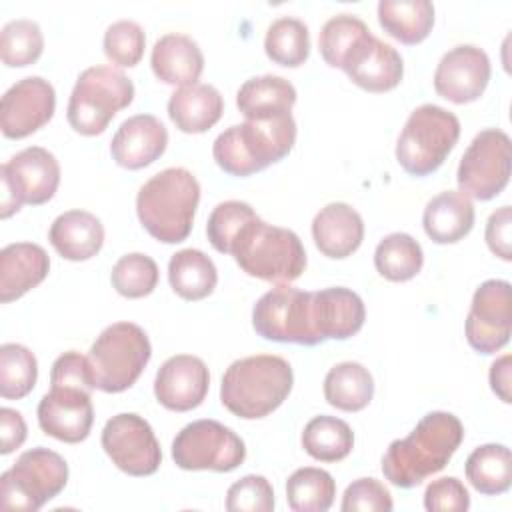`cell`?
Segmentation results:
<instances>
[{
  "instance_id": "6da1fadb",
  "label": "cell",
  "mask_w": 512,
  "mask_h": 512,
  "mask_svg": "<svg viewBox=\"0 0 512 512\" xmlns=\"http://www.w3.org/2000/svg\"><path fill=\"white\" fill-rule=\"evenodd\" d=\"M464 440V426L452 412H428L414 430L390 442L382 456L384 478L398 488H414L440 472Z\"/></svg>"
},
{
  "instance_id": "7a4b0ae2",
  "label": "cell",
  "mask_w": 512,
  "mask_h": 512,
  "mask_svg": "<svg viewBox=\"0 0 512 512\" xmlns=\"http://www.w3.org/2000/svg\"><path fill=\"white\" fill-rule=\"evenodd\" d=\"M292 384L294 372L286 358L274 354L246 356L226 368L220 402L238 418L258 420L282 406Z\"/></svg>"
},
{
  "instance_id": "3957f363",
  "label": "cell",
  "mask_w": 512,
  "mask_h": 512,
  "mask_svg": "<svg viewBox=\"0 0 512 512\" xmlns=\"http://www.w3.org/2000/svg\"><path fill=\"white\" fill-rule=\"evenodd\" d=\"M200 202L196 176L172 166L146 180L136 194V214L144 230L164 244H178L188 238Z\"/></svg>"
},
{
  "instance_id": "277c9868",
  "label": "cell",
  "mask_w": 512,
  "mask_h": 512,
  "mask_svg": "<svg viewBox=\"0 0 512 512\" xmlns=\"http://www.w3.org/2000/svg\"><path fill=\"white\" fill-rule=\"evenodd\" d=\"M228 254L248 276L274 284H290L306 268V250L298 234L268 224L258 214L236 232Z\"/></svg>"
},
{
  "instance_id": "5b68a950",
  "label": "cell",
  "mask_w": 512,
  "mask_h": 512,
  "mask_svg": "<svg viewBox=\"0 0 512 512\" xmlns=\"http://www.w3.org/2000/svg\"><path fill=\"white\" fill-rule=\"evenodd\" d=\"M296 142L292 114L272 120H246L220 132L212 156L220 170L230 176H250L290 154Z\"/></svg>"
},
{
  "instance_id": "8992f818",
  "label": "cell",
  "mask_w": 512,
  "mask_h": 512,
  "mask_svg": "<svg viewBox=\"0 0 512 512\" xmlns=\"http://www.w3.org/2000/svg\"><path fill=\"white\" fill-rule=\"evenodd\" d=\"M134 100L132 80L112 66H90L72 88L66 118L82 136L102 134L112 118Z\"/></svg>"
},
{
  "instance_id": "52a82bcc",
  "label": "cell",
  "mask_w": 512,
  "mask_h": 512,
  "mask_svg": "<svg viewBox=\"0 0 512 512\" xmlns=\"http://www.w3.org/2000/svg\"><path fill=\"white\" fill-rule=\"evenodd\" d=\"M460 138V120L454 112L422 104L414 108L398 136L396 160L412 176L436 172Z\"/></svg>"
},
{
  "instance_id": "ba28073f",
  "label": "cell",
  "mask_w": 512,
  "mask_h": 512,
  "mask_svg": "<svg viewBox=\"0 0 512 512\" xmlns=\"http://www.w3.org/2000/svg\"><path fill=\"white\" fill-rule=\"evenodd\" d=\"M148 334L134 322L106 326L88 352L96 388L108 394L128 390L150 362Z\"/></svg>"
},
{
  "instance_id": "9c48e42d",
  "label": "cell",
  "mask_w": 512,
  "mask_h": 512,
  "mask_svg": "<svg viewBox=\"0 0 512 512\" xmlns=\"http://www.w3.org/2000/svg\"><path fill=\"white\" fill-rule=\"evenodd\" d=\"M68 482L66 460L44 446L18 456L12 468L0 476V506L4 510L36 512L56 498Z\"/></svg>"
},
{
  "instance_id": "30bf717a",
  "label": "cell",
  "mask_w": 512,
  "mask_h": 512,
  "mask_svg": "<svg viewBox=\"0 0 512 512\" xmlns=\"http://www.w3.org/2000/svg\"><path fill=\"white\" fill-rule=\"evenodd\" d=\"M2 200L0 216L10 218L24 204L48 202L60 184V164L42 146H28L0 166Z\"/></svg>"
},
{
  "instance_id": "8fae6325",
  "label": "cell",
  "mask_w": 512,
  "mask_h": 512,
  "mask_svg": "<svg viewBox=\"0 0 512 512\" xmlns=\"http://www.w3.org/2000/svg\"><path fill=\"white\" fill-rule=\"evenodd\" d=\"M246 458L244 440L216 420H194L172 440V460L182 470H236Z\"/></svg>"
},
{
  "instance_id": "7c38bea8",
  "label": "cell",
  "mask_w": 512,
  "mask_h": 512,
  "mask_svg": "<svg viewBox=\"0 0 512 512\" xmlns=\"http://www.w3.org/2000/svg\"><path fill=\"white\" fill-rule=\"evenodd\" d=\"M512 166L510 138L500 128L480 130L460 158L456 182L458 192L474 200H492L508 180Z\"/></svg>"
},
{
  "instance_id": "4fadbf2b",
  "label": "cell",
  "mask_w": 512,
  "mask_h": 512,
  "mask_svg": "<svg viewBox=\"0 0 512 512\" xmlns=\"http://www.w3.org/2000/svg\"><path fill=\"white\" fill-rule=\"evenodd\" d=\"M252 328L264 340L316 346L310 330V292L290 284L268 290L252 308Z\"/></svg>"
},
{
  "instance_id": "5bb4252c",
  "label": "cell",
  "mask_w": 512,
  "mask_h": 512,
  "mask_svg": "<svg viewBox=\"0 0 512 512\" xmlns=\"http://www.w3.org/2000/svg\"><path fill=\"white\" fill-rule=\"evenodd\" d=\"M112 464L130 476H150L162 464V450L148 420L134 412L112 416L100 436Z\"/></svg>"
},
{
  "instance_id": "9a60e30c",
  "label": "cell",
  "mask_w": 512,
  "mask_h": 512,
  "mask_svg": "<svg viewBox=\"0 0 512 512\" xmlns=\"http://www.w3.org/2000/svg\"><path fill=\"white\" fill-rule=\"evenodd\" d=\"M468 344L480 354H496L512 334V288L508 280L482 282L464 324Z\"/></svg>"
},
{
  "instance_id": "2e32d148",
  "label": "cell",
  "mask_w": 512,
  "mask_h": 512,
  "mask_svg": "<svg viewBox=\"0 0 512 512\" xmlns=\"http://www.w3.org/2000/svg\"><path fill=\"white\" fill-rule=\"evenodd\" d=\"M56 110L54 86L42 76H26L12 84L0 102V128L6 138L20 140L46 126Z\"/></svg>"
},
{
  "instance_id": "e0dca14e",
  "label": "cell",
  "mask_w": 512,
  "mask_h": 512,
  "mask_svg": "<svg viewBox=\"0 0 512 512\" xmlns=\"http://www.w3.org/2000/svg\"><path fill=\"white\" fill-rule=\"evenodd\" d=\"M490 58L474 44L448 50L434 70V90L448 102L468 104L478 100L490 82Z\"/></svg>"
},
{
  "instance_id": "ac0fdd59",
  "label": "cell",
  "mask_w": 512,
  "mask_h": 512,
  "mask_svg": "<svg viewBox=\"0 0 512 512\" xmlns=\"http://www.w3.org/2000/svg\"><path fill=\"white\" fill-rule=\"evenodd\" d=\"M36 414L42 432L66 444L86 440L94 422L90 392L74 386H50Z\"/></svg>"
},
{
  "instance_id": "d6986e66",
  "label": "cell",
  "mask_w": 512,
  "mask_h": 512,
  "mask_svg": "<svg viewBox=\"0 0 512 512\" xmlns=\"http://www.w3.org/2000/svg\"><path fill=\"white\" fill-rule=\"evenodd\" d=\"M366 320L362 298L344 286L310 292V330L316 344L346 340L360 332Z\"/></svg>"
},
{
  "instance_id": "ffe728a7",
  "label": "cell",
  "mask_w": 512,
  "mask_h": 512,
  "mask_svg": "<svg viewBox=\"0 0 512 512\" xmlns=\"http://www.w3.org/2000/svg\"><path fill=\"white\" fill-rule=\"evenodd\" d=\"M210 388V372L202 358L192 354L170 356L156 372L154 396L172 412L198 408Z\"/></svg>"
},
{
  "instance_id": "44dd1931",
  "label": "cell",
  "mask_w": 512,
  "mask_h": 512,
  "mask_svg": "<svg viewBox=\"0 0 512 512\" xmlns=\"http://www.w3.org/2000/svg\"><path fill=\"white\" fill-rule=\"evenodd\" d=\"M342 70L362 90L388 92L400 84L404 76V62L392 44L370 32L348 54Z\"/></svg>"
},
{
  "instance_id": "7402d4cb",
  "label": "cell",
  "mask_w": 512,
  "mask_h": 512,
  "mask_svg": "<svg viewBox=\"0 0 512 512\" xmlns=\"http://www.w3.org/2000/svg\"><path fill=\"white\" fill-rule=\"evenodd\" d=\"M168 146L166 126L152 114H136L120 124L110 142L114 162L128 170H140L156 162Z\"/></svg>"
},
{
  "instance_id": "603a6c76",
  "label": "cell",
  "mask_w": 512,
  "mask_h": 512,
  "mask_svg": "<svg viewBox=\"0 0 512 512\" xmlns=\"http://www.w3.org/2000/svg\"><path fill=\"white\" fill-rule=\"evenodd\" d=\"M312 238L326 258H348L364 240V220L350 204L330 202L314 216Z\"/></svg>"
},
{
  "instance_id": "cb8c5ba5",
  "label": "cell",
  "mask_w": 512,
  "mask_h": 512,
  "mask_svg": "<svg viewBox=\"0 0 512 512\" xmlns=\"http://www.w3.org/2000/svg\"><path fill=\"white\" fill-rule=\"evenodd\" d=\"M50 272V256L34 242H14L0 250V302L18 300Z\"/></svg>"
},
{
  "instance_id": "d4e9b609",
  "label": "cell",
  "mask_w": 512,
  "mask_h": 512,
  "mask_svg": "<svg viewBox=\"0 0 512 512\" xmlns=\"http://www.w3.org/2000/svg\"><path fill=\"white\" fill-rule=\"evenodd\" d=\"M150 66L160 82L184 88L198 84L204 70V54L190 36L170 32L154 42Z\"/></svg>"
},
{
  "instance_id": "484cf974",
  "label": "cell",
  "mask_w": 512,
  "mask_h": 512,
  "mask_svg": "<svg viewBox=\"0 0 512 512\" xmlns=\"http://www.w3.org/2000/svg\"><path fill=\"white\" fill-rule=\"evenodd\" d=\"M52 248L66 260L84 262L96 256L104 244V226L86 210H68L56 216L48 230Z\"/></svg>"
},
{
  "instance_id": "4316f807",
  "label": "cell",
  "mask_w": 512,
  "mask_h": 512,
  "mask_svg": "<svg viewBox=\"0 0 512 512\" xmlns=\"http://www.w3.org/2000/svg\"><path fill=\"white\" fill-rule=\"evenodd\" d=\"M474 218V204L468 196L456 190H444L428 200L422 214V226L432 242L454 244L470 234Z\"/></svg>"
},
{
  "instance_id": "83f0119b",
  "label": "cell",
  "mask_w": 512,
  "mask_h": 512,
  "mask_svg": "<svg viewBox=\"0 0 512 512\" xmlns=\"http://www.w3.org/2000/svg\"><path fill=\"white\" fill-rule=\"evenodd\" d=\"M224 112V98L212 84H192L170 94L168 116L180 132L202 134L210 130Z\"/></svg>"
},
{
  "instance_id": "f1b7e54d",
  "label": "cell",
  "mask_w": 512,
  "mask_h": 512,
  "mask_svg": "<svg viewBox=\"0 0 512 512\" xmlns=\"http://www.w3.org/2000/svg\"><path fill=\"white\" fill-rule=\"evenodd\" d=\"M294 104V84L276 74L248 78L236 92V106L246 120H272L292 114Z\"/></svg>"
},
{
  "instance_id": "f546056e",
  "label": "cell",
  "mask_w": 512,
  "mask_h": 512,
  "mask_svg": "<svg viewBox=\"0 0 512 512\" xmlns=\"http://www.w3.org/2000/svg\"><path fill=\"white\" fill-rule=\"evenodd\" d=\"M378 22L384 32L402 44H420L434 26L430 0H380Z\"/></svg>"
},
{
  "instance_id": "4dcf8cb0",
  "label": "cell",
  "mask_w": 512,
  "mask_h": 512,
  "mask_svg": "<svg viewBox=\"0 0 512 512\" xmlns=\"http://www.w3.org/2000/svg\"><path fill=\"white\" fill-rule=\"evenodd\" d=\"M168 282L184 300H202L218 284V270L210 256L196 248H184L172 254L168 262Z\"/></svg>"
},
{
  "instance_id": "1f68e13d",
  "label": "cell",
  "mask_w": 512,
  "mask_h": 512,
  "mask_svg": "<svg viewBox=\"0 0 512 512\" xmlns=\"http://www.w3.org/2000/svg\"><path fill=\"white\" fill-rule=\"evenodd\" d=\"M324 398L342 412H360L374 398V378L360 362H340L324 378Z\"/></svg>"
},
{
  "instance_id": "d6a6232c",
  "label": "cell",
  "mask_w": 512,
  "mask_h": 512,
  "mask_svg": "<svg viewBox=\"0 0 512 512\" xmlns=\"http://www.w3.org/2000/svg\"><path fill=\"white\" fill-rule=\"evenodd\" d=\"M474 490L484 496L504 494L512 484V454L504 444H482L470 452L464 466Z\"/></svg>"
},
{
  "instance_id": "836d02e7",
  "label": "cell",
  "mask_w": 512,
  "mask_h": 512,
  "mask_svg": "<svg viewBox=\"0 0 512 512\" xmlns=\"http://www.w3.org/2000/svg\"><path fill=\"white\" fill-rule=\"evenodd\" d=\"M302 448L314 460L340 462L354 448V432L344 420L320 414L304 426Z\"/></svg>"
},
{
  "instance_id": "e575fe53",
  "label": "cell",
  "mask_w": 512,
  "mask_h": 512,
  "mask_svg": "<svg viewBox=\"0 0 512 512\" xmlns=\"http://www.w3.org/2000/svg\"><path fill=\"white\" fill-rule=\"evenodd\" d=\"M422 264V246L406 232L384 236L374 250V266L378 274L390 282L412 280L422 270Z\"/></svg>"
},
{
  "instance_id": "d590c367",
  "label": "cell",
  "mask_w": 512,
  "mask_h": 512,
  "mask_svg": "<svg viewBox=\"0 0 512 512\" xmlns=\"http://www.w3.org/2000/svg\"><path fill=\"white\" fill-rule=\"evenodd\" d=\"M334 496L336 482L322 468L304 466L286 480V500L294 512H326L334 504Z\"/></svg>"
},
{
  "instance_id": "8d00e7d4",
  "label": "cell",
  "mask_w": 512,
  "mask_h": 512,
  "mask_svg": "<svg viewBox=\"0 0 512 512\" xmlns=\"http://www.w3.org/2000/svg\"><path fill=\"white\" fill-rule=\"evenodd\" d=\"M264 50L266 56L278 66H302L310 56L308 26L292 16L276 18L266 30Z\"/></svg>"
},
{
  "instance_id": "74e56055",
  "label": "cell",
  "mask_w": 512,
  "mask_h": 512,
  "mask_svg": "<svg viewBox=\"0 0 512 512\" xmlns=\"http://www.w3.org/2000/svg\"><path fill=\"white\" fill-rule=\"evenodd\" d=\"M38 378L36 356L22 344L0 346V396L20 400L32 392Z\"/></svg>"
},
{
  "instance_id": "f35d334b",
  "label": "cell",
  "mask_w": 512,
  "mask_h": 512,
  "mask_svg": "<svg viewBox=\"0 0 512 512\" xmlns=\"http://www.w3.org/2000/svg\"><path fill=\"white\" fill-rule=\"evenodd\" d=\"M370 34L366 22L354 14H336L320 30L318 48L324 62L332 68H342L354 46Z\"/></svg>"
},
{
  "instance_id": "ab89813d",
  "label": "cell",
  "mask_w": 512,
  "mask_h": 512,
  "mask_svg": "<svg viewBox=\"0 0 512 512\" xmlns=\"http://www.w3.org/2000/svg\"><path fill=\"white\" fill-rule=\"evenodd\" d=\"M44 50V36L38 22L28 18L10 20L0 32V58L8 68L34 64Z\"/></svg>"
},
{
  "instance_id": "60d3db41",
  "label": "cell",
  "mask_w": 512,
  "mask_h": 512,
  "mask_svg": "<svg viewBox=\"0 0 512 512\" xmlns=\"http://www.w3.org/2000/svg\"><path fill=\"white\" fill-rule=\"evenodd\" d=\"M160 272L158 264L142 252L124 254L110 272L114 290L124 298H144L154 292Z\"/></svg>"
},
{
  "instance_id": "b9f144b4",
  "label": "cell",
  "mask_w": 512,
  "mask_h": 512,
  "mask_svg": "<svg viewBox=\"0 0 512 512\" xmlns=\"http://www.w3.org/2000/svg\"><path fill=\"white\" fill-rule=\"evenodd\" d=\"M102 48H104L106 58L112 64L122 66V68H132L144 56L146 34L138 22L118 20L106 28Z\"/></svg>"
},
{
  "instance_id": "7bdbcfd3",
  "label": "cell",
  "mask_w": 512,
  "mask_h": 512,
  "mask_svg": "<svg viewBox=\"0 0 512 512\" xmlns=\"http://www.w3.org/2000/svg\"><path fill=\"white\" fill-rule=\"evenodd\" d=\"M256 216L254 208L248 202L242 200H226L214 206V210L208 216L206 224V236L214 250L228 254L230 242L236 236V232L242 228L246 220Z\"/></svg>"
},
{
  "instance_id": "ee69618b",
  "label": "cell",
  "mask_w": 512,
  "mask_h": 512,
  "mask_svg": "<svg viewBox=\"0 0 512 512\" xmlns=\"http://www.w3.org/2000/svg\"><path fill=\"white\" fill-rule=\"evenodd\" d=\"M226 510L230 512H270L274 510V488L260 474H246L226 492Z\"/></svg>"
},
{
  "instance_id": "f6af8a7d",
  "label": "cell",
  "mask_w": 512,
  "mask_h": 512,
  "mask_svg": "<svg viewBox=\"0 0 512 512\" xmlns=\"http://www.w3.org/2000/svg\"><path fill=\"white\" fill-rule=\"evenodd\" d=\"M394 508L390 490L376 478H358L346 486L342 512H390Z\"/></svg>"
},
{
  "instance_id": "bcb514c9",
  "label": "cell",
  "mask_w": 512,
  "mask_h": 512,
  "mask_svg": "<svg viewBox=\"0 0 512 512\" xmlns=\"http://www.w3.org/2000/svg\"><path fill=\"white\" fill-rule=\"evenodd\" d=\"M50 386H74L92 392L96 382L88 356H82L76 350L60 354L50 370Z\"/></svg>"
},
{
  "instance_id": "7dc6e473",
  "label": "cell",
  "mask_w": 512,
  "mask_h": 512,
  "mask_svg": "<svg viewBox=\"0 0 512 512\" xmlns=\"http://www.w3.org/2000/svg\"><path fill=\"white\" fill-rule=\"evenodd\" d=\"M424 508L430 512H466L470 508V494L462 480L456 476H444L432 480L424 490Z\"/></svg>"
},
{
  "instance_id": "c3c4849f",
  "label": "cell",
  "mask_w": 512,
  "mask_h": 512,
  "mask_svg": "<svg viewBox=\"0 0 512 512\" xmlns=\"http://www.w3.org/2000/svg\"><path fill=\"white\" fill-rule=\"evenodd\" d=\"M512 210L510 206H500L494 210L486 222V244L490 252L502 260H512Z\"/></svg>"
},
{
  "instance_id": "681fc988",
  "label": "cell",
  "mask_w": 512,
  "mask_h": 512,
  "mask_svg": "<svg viewBox=\"0 0 512 512\" xmlns=\"http://www.w3.org/2000/svg\"><path fill=\"white\" fill-rule=\"evenodd\" d=\"M26 434H28V428L22 414L8 406L0 408V438H2L0 454L6 456L16 448H20L26 440Z\"/></svg>"
},
{
  "instance_id": "f907efd6",
  "label": "cell",
  "mask_w": 512,
  "mask_h": 512,
  "mask_svg": "<svg viewBox=\"0 0 512 512\" xmlns=\"http://www.w3.org/2000/svg\"><path fill=\"white\" fill-rule=\"evenodd\" d=\"M510 354H504L500 358H496L490 366V388L492 392L506 404L512 402V396H510Z\"/></svg>"
}]
</instances>
